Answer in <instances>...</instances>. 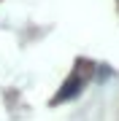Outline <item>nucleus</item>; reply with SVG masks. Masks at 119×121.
<instances>
[{
    "mask_svg": "<svg viewBox=\"0 0 119 121\" xmlns=\"http://www.w3.org/2000/svg\"><path fill=\"white\" fill-rule=\"evenodd\" d=\"M81 83H84V78H81V75H73V78H68V81H65V89H62L57 97H54V102H62V99H68V97L79 94Z\"/></svg>",
    "mask_w": 119,
    "mask_h": 121,
    "instance_id": "1",
    "label": "nucleus"
}]
</instances>
